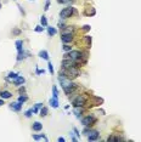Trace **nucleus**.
I'll return each mask as SVG.
<instances>
[{"instance_id":"obj_17","label":"nucleus","mask_w":141,"mask_h":142,"mask_svg":"<svg viewBox=\"0 0 141 142\" xmlns=\"http://www.w3.org/2000/svg\"><path fill=\"white\" fill-rule=\"evenodd\" d=\"M47 34L50 35V37H54V35H56V33H57V30L54 27H47Z\"/></svg>"},{"instance_id":"obj_31","label":"nucleus","mask_w":141,"mask_h":142,"mask_svg":"<svg viewBox=\"0 0 141 142\" xmlns=\"http://www.w3.org/2000/svg\"><path fill=\"white\" fill-rule=\"evenodd\" d=\"M119 140H121L119 137H114V136H110L107 141H119Z\"/></svg>"},{"instance_id":"obj_35","label":"nucleus","mask_w":141,"mask_h":142,"mask_svg":"<svg viewBox=\"0 0 141 142\" xmlns=\"http://www.w3.org/2000/svg\"><path fill=\"white\" fill-rule=\"evenodd\" d=\"M90 133H91V130H90V129H88V128L83 130V135H89Z\"/></svg>"},{"instance_id":"obj_15","label":"nucleus","mask_w":141,"mask_h":142,"mask_svg":"<svg viewBox=\"0 0 141 142\" xmlns=\"http://www.w3.org/2000/svg\"><path fill=\"white\" fill-rule=\"evenodd\" d=\"M39 57L40 58H43V60H49V54H47L46 50H41L40 52H39Z\"/></svg>"},{"instance_id":"obj_30","label":"nucleus","mask_w":141,"mask_h":142,"mask_svg":"<svg viewBox=\"0 0 141 142\" xmlns=\"http://www.w3.org/2000/svg\"><path fill=\"white\" fill-rule=\"evenodd\" d=\"M58 4H69V2H73V0H57Z\"/></svg>"},{"instance_id":"obj_1","label":"nucleus","mask_w":141,"mask_h":142,"mask_svg":"<svg viewBox=\"0 0 141 142\" xmlns=\"http://www.w3.org/2000/svg\"><path fill=\"white\" fill-rule=\"evenodd\" d=\"M58 81H60V84H61V86H62V89H63L65 94H67V95H71L75 90V89H77V84L72 83V81H71L67 76L60 75V76H58Z\"/></svg>"},{"instance_id":"obj_9","label":"nucleus","mask_w":141,"mask_h":142,"mask_svg":"<svg viewBox=\"0 0 141 142\" xmlns=\"http://www.w3.org/2000/svg\"><path fill=\"white\" fill-rule=\"evenodd\" d=\"M100 137V133L99 131H91L88 135V141H96Z\"/></svg>"},{"instance_id":"obj_12","label":"nucleus","mask_w":141,"mask_h":142,"mask_svg":"<svg viewBox=\"0 0 141 142\" xmlns=\"http://www.w3.org/2000/svg\"><path fill=\"white\" fill-rule=\"evenodd\" d=\"M32 129H33V131H41V129H43V124L39 123V122H35V123L32 125Z\"/></svg>"},{"instance_id":"obj_39","label":"nucleus","mask_w":141,"mask_h":142,"mask_svg":"<svg viewBox=\"0 0 141 142\" xmlns=\"http://www.w3.org/2000/svg\"><path fill=\"white\" fill-rule=\"evenodd\" d=\"M19 33H21V30H18V29H15L13 30V34H16V35H18Z\"/></svg>"},{"instance_id":"obj_13","label":"nucleus","mask_w":141,"mask_h":142,"mask_svg":"<svg viewBox=\"0 0 141 142\" xmlns=\"http://www.w3.org/2000/svg\"><path fill=\"white\" fill-rule=\"evenodd\" d=\"M11 96H12V94H11L10 91H7V90H4V91H1V92H0V97H1V98H4V100L10 98Z\"/></svg>"},{"instance_id":"obj_19","label":"nucleus","mask_w":141,"mask_h":142,"mask_svg":"<svg viewBox=\"0 0 141 142\" xmlns=\"http://www.w3.org/2000/svg\"><path fill=\"white\" fill-rule=\"evenodd\" d=\"M41 107H43V103H40V102L35 103V106L32 108V109H33V113H39V111H40Z\"/></svg>"},{"instance_id":"obj_43","label":"nucleus","mask_w":141,"mask_h":142,"mask_svg":"<svg viewBox=\"0 0 141 142\" xmlns=\"http://www.w3.org/2000/svg\"><path fill=\"white\" fill-rule=\"evenodd\" d=\"M71 139H72V141H77V139H75V137H74V136H72V137H71Z\"/></svg>"},{"instance_id":"obj_7","label":"nucleus","mask_w":141,"mask_h":142,"mask_svg":"<svg viewBox=\"0 0 141 142\" xmlns=\"http://www.w3.org/2000/svg\"><path fill=\"white\" fill-rule=\"evenodd\" d=\"M61 40H62V43H63V44H69V43L73 40V34H72V33H68V34H62Z\"/></svg>"},{"instance_id":"obj_23","label":"nucleus","mask_w":141,"mask_h":142,"mask_svg":"<svg viewBox=\"0 0 141 142\" xmlns=\"http://www.w3.org/2000/svg\"><path fill=\"white\" fill-rule=\"evenodd\" d=\"M40 23H41L43 27H47V19H46V17H45L44 15L40 17Z\"/></svg>"},{"instance_id":"obj_25","label":"nucleus","mask_w":141,"mask_h":142,"mask_svg":"<svg viewBox=\"0 0 141 142\" xmlns=\"http://www.w3.org/2000/svg\"><path fill=\"white\" fill-rule=\"evenodd\" d=\"M52 96L54 97H58V90H57V86L56 85H54L52 86Z\"/></svg>"},{"instance_id":"obj_45","label":"nucleus","mask_w":141,"mask_h":142,"mask_svg":"<svg viewBox=\"0 0 141 142\" xmlns=\"http://www.w3.org/2000/svg\"><path fill=\"white\" fill-rule=\"evenodd\" d=\"M30 1H34V0H30Z\"/></svg>"},{"instance_id":"obj_21","label":"nucleus","mask_w":141,"mask_h":142,"mask_svg":"<svg viewBox=\"0 0 141 142\" xmlns=\"http://www.w3.org/2000/svg\"><path fill=\"white\" fill-rule=\"evenodd\" d=\"M17 76H18L17 73H15V72H10L9 74H7V80H11V81H12V80H13V79H16Z\"/></svg>"},{"instance_id":"obj_10","label":"nucleus","mask_w":141,"mask_h":142,"mask_svg":"<svg viewBox=\"0 0 141 142\" xmlns=\"http://www.w3.org/2000/svg\"><path fill=\"white\" fill-rule=\"evenodd\" d=\"M24 81H26V80H24V78L22 75H18L16 79L12 80V83H13L15 85H22V84H24Z\"/></svg>"},{"instance_id":"obj_38","label":"nucleus","mask_w":141,"mask_h":142,"mask_svg":"<svg viewBox=\"0 0 141 142\" xmlns=\"http://www.w3.org/2000/svg\"><path fill=\"white\" fill-rule=\"evenodd\" d=\"M73 131H74V134L77 135V136H80V134H79V131H78V129H77V128H74V129H73Z\"/></svg>"},{"instance_id":"obj_11","label":"nucleus","mask_w":141,"mask_h":142,"mask_svg":"<svg viewBox=\"0 0 141 142\" xmlns=\"http://www.w3.org/2000/svg\"><path fill=\"white\" fill-rule=\"evenodd\" d=\"M73 113H74L75 115L79 118L82 114L84 113V108H83V107H74V109H73Z\"/></svg>"},{"instance_id":"obj_16","label":"nucleus","mask_w":141,"mask_h":142,"mask_svg":"<svg viewBox=\"0 0 141 142\" xmlns=\"http://www.w3.org/2000/svg\"><path fill=\"white\" fill-rule=\"evenodd\" d=\"M47 112H49L47 107H41V108H40V111H39V115H40V117H46Z\"/></svg>"},{"instance_id":"obj_2","label":"nucleus","mask_w":141,"mask_h":142,"mask_svg":"<svg viewBox=\"0 0 141 142\" xmlns=\"http://www.w3.org/2000/svg\"><path fill=\"white\" fill-rule=\"evenodd\" d=\"M82 57H83V54L79 50H71L63 55V58H68V60H72L75 62H79L82 60Z\"/></svg>"},{"instance_id":"obj_33","label":"nucleus","mask_w":141,"mask_h":142,"mask_svg":"<svg viewBox=\"0 0 141 142\" xmlns=\"http://www.w3.org/2000/svg\"><path fill=\"white\" fill-rule=\"evenodd\" d=\"M50 7V0H46V2H45V7H44V11H47Z\"/></svg>"},{"instance_id":"obj_3","label":"nucleus","mask_w":141,"mask_h":142,"mask_svg":"<svg viewBox=\"0 0 141 142\" xmlns=\"http://www.w3.org/2000/svg\"><path fill=\"white\" fill-rule=\"evenodd\" d=\"M73 13H77V11L74 10V7L68 6V7H65L63 10H61V12H60V17H61L62 19H67V18H69V17H72Z\"/></svg>"},{"instance_id":"obj_27","label":"nucleus","mask_w":141,"mask_h":142,"mask_svg":"<svg viewBox=\"0 0 141 142\" xmlns=\"http://www.w3.org/2000/svg\"><path fill=\"white\" fill-rule=\"evenodd\" d=\"M24 115H26L27 118H30V117L33 115V109L30 108V109H28V111H26V113H24Z\"/></svg>"},{"instance_id":"obj_14","label":"nucleus","mask_w":141,"mask_h":142,"mask_svg":"<svg viewBox=\"0 0 141 142\" xmlns=\"http://www.w3.org/2000/svg\"><path fill=\"white\" fill-rule=\"evenodd\" d=\"M49 103H50V106H51L52 108H58V101H57L56 97H52V98H50Z\"/></svg>"},{"instance_id":"obj_8","label":"nucleus","mask_w":141,"mask_h":142,"mask_svg":"<svg viewBox=\"0 0 141 142\" xmlns=\"http://www.w3.org/2000/svg\"><path fill=\"white\" fill-rule=\"evenodd\" d=\"M22 104L21 102H12V103H10V108L12 109V111H15V112H19L21 109H22Z\"/></svg>"},{"instance_id":"obj_36","label":"nucleus","mask_w":141,"mask_h":142,"mask_svg":"<svg viewBox=\"0 0 141 142\" xmlns=\"http://www.w3.org/2000/svg\"><path fill=\"white\" fill-rule=\"evenodd\" d=\"M44 73H45L44 69H39V68H37V74H44Z\"/></svg>"},{"instance_id":"obj_18","label":"nucleus","mask_w":141,"mask_h":142,"mask_svg":"<svg viewBox=\"0 0 141 142\" xmlns=\"http://www.w3.org/2000/svg\"><path fill=\"white\" fill-rule=\"evenodd\" d=\"M28 56V54H26L23 50L22 51H18V56H17V61H21V60H24L26 57Z\"/></svg>"},{"instance_id":"obj_41","label":"nucleus","mask_w":141,"mask_h":142,"mask_svg":"<svg viewBox=\"0 0 141 142\" xmlns=\"http://www.w3.org/2000/svg\"><path fill=\"white\" fill-rule=\"evenodd\" d=\"M57 141H58V142H65L66 140H65L63 137H58V139H57Z\"/></svg>"},{"instance_id":"obj_5","label":"nucleus","mask_w":141,"mask_h":142,"mask_svg":"<svg viewBox=\"0 0 141 142\" xmlns=\"http://www.w3.org/2000/svg\"><path fill=\"white\" fill-rule=\"evenodd\" d=\"M77 66H78V62L72 61V60H68V58H63V61L61 63V67L65 68V69H68L71 67H77Z\"/></svg>"},{"instance_id":"obj_44","label":"nucleus","mask_w":141,"mask_h":142,"mask_svg":"<svg viewBox=\"0 0 141 142\" xmlns=\"http://www.w3.org/2000/svg\"><path fill=\"white\" fill-rule=\"evenodd\" d=\"M0 7H1V4H0Z\"/></svg>"},{"instance_id":"obj_40","label":"nucleus","mask_w":141,"mask_h":142,"mask_svg":"<svg viewBox=\"0 0 141 142\" xmlns=\"http://www.w3.org/2000/svg\"><path fill=\"white\" fill-rule=\"evenodd\" d=\"M24 90H26V89H24V86L19 87V92H21V94H23V92H24Z\"/></svg>"},{"instance_id":"obj_42","label":"nucleus","mask_w":141,"mask_h":142,"mask_svg":"<svg viewBox=\"0 0 141 142\" xmlns=\"http://www.w3.org/2000/svg\"><path fill=\"white\" fill-rule=\"evenodd\" d=\"M2 104H4V98L0 97V106H2Z\"/></svg>"},{"instance_id":"obj_24","label":"nucleus","mask_w":141,"mask_h":142,"mask_svg":"<svg viewBox=\"0 0 141 142\" xmlns=\"http://www.w3.org/2000/svg\"><path fill=\"white\" fill-rule=\"evenodd\" d=\"M27 100H28V97H27V96H26L24 94L22 95V96H19V97H18V102H21V103H24V102H26Z\"/></svg>"},{"instance_id":"obj_34","label":"nucleus","mask_w":141,"mask_h":142,"mask_svg":"<svg viewBox=\"0 0 141 142\" xmlns=\"http://www.w3.org/2000/svg\"><path fill=\"white\" fill-rule=\"evenodd\" d=\"M57 27L60 29H65L66 28V26H65V23H62V22H58V24H57Z\"/></svg>"},{"instance_id":"obj_20","label":"nucleus","mask_w":141,"mask_h":142,"mask_svg":"<svg viewBox=\"0 0 141 142\" xmlns=\"http://www.w3.org/2000/svg\"><path fill=\"white\" fill-rule=\"evenodd\" d=\"M15 45L17 47V51H22V50H23V41H22V40H17V41L15 43Z\"/></svg>"},{"instance_id":"obj_37","label":"nucleus","mask_w":141,"mask_h":142,"mask_svg":"<svg viewBox=\"0 0 141 142\" xmlns=\"http://www.w3.org/2000/svg\"><path fill=\"white\" fill-rule=\"evenodd\" d=\"M85 30V32H88V30H90V26H89V24H85L84 26V28H83Z\"/></svg>"},{"instance_id":"obj_26","label":"nucleus","mask_w":141,"mask_h":142,"mask_svg":"<svg viewBox=\"0 0 141 142\" xmlns=\"http://www.w3.org/2000/svg\"><path fill=\"white\" fill-rule=\"evenodd\" d=\"M62 49H63V51H65V52H68V51H71V50H72V46H71V45H68V44H63Z\"/></svg>"},{"instance_id":"obj_32","label":"nucleus","mask_w":141,"mask_h":142,"mask_svg":"<svg viewBox=\"0 0 141 142\" xmlns=\"http://www.w3.org/2000/svg\"><path fill=\"white\" fill-rule=\"evenodd\" d=\"M85 41H86L88 46H90V44H91V37H85Z\"/></svg>"},{"instance_id":"obj_22","label":"nucleus","mask_w":141,"mask_h":142,"mask_svg":"<svg viewBox=\"0 0 141 142\" xmlns=\"http://www.w3.org/2000/svg\"><path fill=\"white\" fill-rule=\"evenodd\" d=\"M33 139L34 140H44V141H47V137L45 135H33Z\"/></svg>"},{"instance_id":"obj_29","label":"nucleus","mask_w":141,"mask_h":142,"mask_svg":"<svg viewBox=\"0 0 141 142\" xmlns=\"http://www.w3.org/2000/svg\"><path fill=\"white\" fill-rule=\"evenodd\" d=\"M34 30H35L37 33H41V32L44 30V27H43V26H37V27L34 28Z\"/></svg>"},{"instance_id":"obj_28","label":"nucleus","mask_w":141,"mask_h":142,"mask_svg":"<svg viewBox=\"0 0 141 142\" xmlns=\"http://www.w3.org/2000/svg\"><path fill=\"white\" fill-rule=\"evenodd\" d=\"M47 68H49V72H50L51 74H54V66H52V63H51V62H49V63H47Z\"/></svg>"},{"instance_id":"obj_4","label":"nucleus","mask_w":141,"mask_h":142,"mask_svg":"<svg viewBox=\"0 0 141 142\" xmlns=\"http://www.w3.org/2000/svg\"><path fill=\"white\" fill-rule=\"evenodd\" d=\"M86 101H88V96L86 95H78L73 100V106L74 107H84L86 104Z\"/></svg>"},{"instance_id":"obj_6","label":"nucleus","mask_w":141,"mask_h":142,"mask_svg":"<svg viewBox=\"0 0 141 142\" xmlns=\"http://www.w3.org/2000/svg\"><path fill=\"white\" fill-rule=\"evenodd\" d=\"M95 122H96V118H95L94 115H86V117H84V118L82 119V124H83L84 126H90V125H93Z\"/></svg>"}]
</instances>
